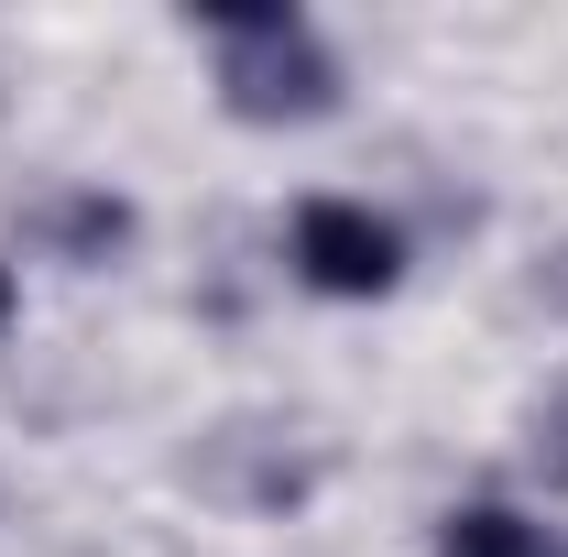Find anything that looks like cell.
Listing matches in <instances>:
<instances>
[{
	"label": "cell",
	"instance_id": "1",
	"mask_svg": "<svg viewBox=\"0 0 568 557\" xmlns=\"http://www.w3.org/2000/svg\"><path fill=\"white\" fill-rule=\"evenodd\" d=\"M219 22L241 33V55H230V110H252V121H317V110L339 99V77H328V55L306 44L295 11L219 0Z\"/></svg>",
	"mask_w": 568,
	"mask_h": 557
},
{
	"label": "cell",
	"instance_id": "2",
	"mask_svg": "<svg viewBox=\"0 0 568 557\" xmlns=\"http://www.w3.org/2000/svg\"><path fill=\"white\" fill-rule=\"evenodd\" d=\"M295 263H306V284H328V295H383L394 284V230L372 209H351V198H306L295 209Z\"/></svg>",
	"mask_w": 568,
	"mask_h": 557
},
{
	"label": "cell",
	"instance_id": "3",
	"mask_svg": "<svg viewBox=\"0 0 568 557\" xmlns=\"http://www.w3.org/2000/svg\"><path fill=\"white\" fill-rule=\"evenodd\" d=\"M437 557H558L525 514H503V503H470V514H448L437 525Z\"/></svg>",
	"mask_w": 568,
	"mask_h": 557
},
{
	"label": "cell",
	"instance_id": "4",
	"mask_svg": "<svg viewBox=\"0 0 568 557\" xmlns=\"http://www.w3.org/2000/svg\"><path fill=\"white\" fill-rule=\"evenodd\" d=\"M0 328H11V274H0Z\"/></svg>",
	"mask_w": 568,
	"mask_h": 557
}]
</instances>
